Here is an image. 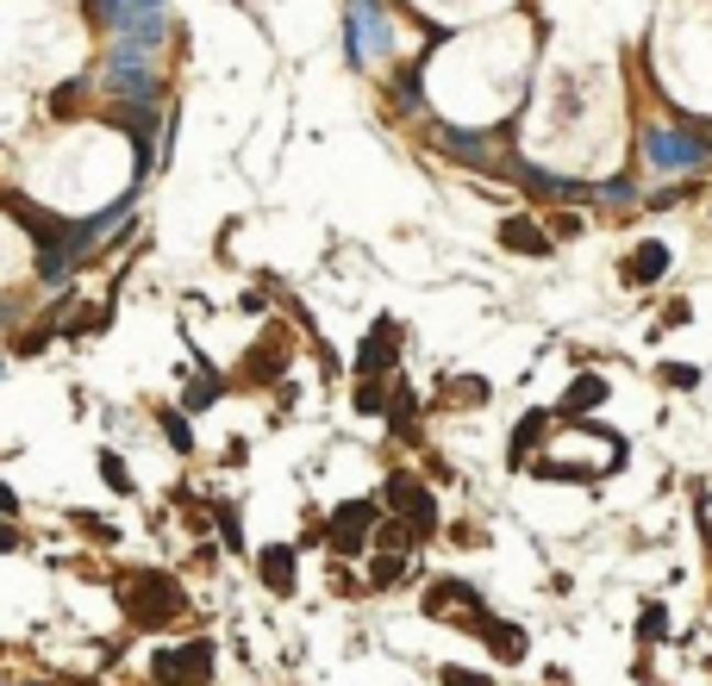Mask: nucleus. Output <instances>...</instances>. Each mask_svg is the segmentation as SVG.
Here are the masks:
<instances>
[{"instance_id": "1", "label": "nucleus", "mask_w": 712, "mask_h": 686, "mask_svg": "<svg viewBox=\"0 0 712 686\" xmlns=\"http://www.w3.org/2000/svg\"><path fill=\"white\" fill-rule=\"evenodd\" d=\"M119 606H125V618H132L138 630H163V624H175V618L188 611V593L175 587L169 574L138 568L132 580L119 587Z\"/></svg>"}, {"instance_id": "2", "label": "nucleus", "mask_w": 712, "mask_h": 686, "mask_svg": "<svg viewBox=\"0 0 712 686\" xmlns=\"http://www.w3.org/2000/svg\"><path fill=\"white\" fill-rule=\"evenodd\" d=\"M151 681L156 686H212V637H188V643H175V649H156Z\"/></svg>"}, {"instance_id": "3", "label": "nucleus", "mask_w": 712, "mask_h": 686, "mask_svg": "<svg viewBox=\"0 0 712 686\" xmlns=\"http://www.w3.org/2000/svg\"><path fill=\"white\" fill-rule=\"evenodd\" d=\"M375 524H382L375 499H344V506L331 512V524H326V543L338 555H363V543L375 536Z\"/></svg>"}, {"instance_id": "4", "label": "nucleus", "mask_w": 712, "mask_h": 686, "mask_svg": "<svg viewBox=\"0 0 712 686\" xmlns=\"http://www.w3.org/2000/svg\"><path fill=\"white\" fill-rule=\"evenodd\" d=\"M387 506H394V518L413 524L419 536L438 524V499H431V487H425L419 475H387Z\"/></svg>"}, {"instance_id": "5", "label": "nucleus", "mask_w": 712, "mask_h": 686, "mask_svg": "<svg viewBox=\"0 0 712 686\" xmlns=\"http://www.w3.org/2000/svg\"><path fill=\"white\" fill-rule=\"evenodd\" d=\"M644 156H650L656 169H700L706 163V144H693L688 132H675V125H656L644 137Z\"/></svg>"}, {"instance_id": "6", "label": "nucleus", "mask_w": 712, "mask_h": 686, "mask_svg": "<svg viewBox=\"0 0 712 686\" xmlns=\"http://www.w3.org/2000/svg\"><path fill=\"white\" fill-rule=\"evenodd\" d=\"M394 356H401V324L375 319V324H369V338L357 343V375H387Z\"/></svg>"}, {"instance_id": "7", "label": "nucleus", "mask_w": 712, "mask_h": 686, "mask_svg": "<svg viewBox=\"0 0 712 686\" xmlns=\"http://www.w3.org/2000/svg\"><path fill=\"white\" fill-rule=\"evenodd\" d=\"M282 368H288V331H270V338H263L251 356L238 363V381H244V387H263V381H275Z\"/></svg>"}, {"instance_id": "8", "label": "nucleus", "mask_w": 712, "mask_h": 686, "mask_svg": "<svg viewBox=\"0 0 712 686\" xmlns=\"http://www.w3.org/2000/svg\"><path fill=\"white\" fill-rule=\"evenodd\" d=\"M256 574H263V587H270L275 599H288V593L300 587V555H294V543H270V550H256Z\"/></svg>"}, {"instance_id": "9", "label": "nucleus", "mask_w": 712, "mask_h": 686, "mask_svg": "<svg viewBox=\"0 0 712 686\" xmlns=\"http://www.w3.org/2000/svg\"><path fill=\"white\" fill-rule=\"evenodd\" d=\"M425 611H431V618H450V611H462V618H482V593L462 587V580H438V587L425 593Z\"/></svg>"}, {"instance_id": "10", "label": "nucleus", "mask_w": 712, "mask_h": 686, "mask_svg": "<svg viewBox=\"0 0 712 686\" xmlns=\"http://www.w3.org/2000/svg\"><path fill=\"white\" fill-rule=\"evenodd\" d=\"M475 630H482V643L494 649L501 662H525V649H532V643H525V630H519V624H506V618H488V611L475 618Z\"/></svg>"}, {"instance_id": "11", "label": "nucleus", "mask_w": 712, "mask_h": 686, "mask_svg": "<svg viewBox=\"0 0 712 686\" xmlns=\"http://www.w3.org/2000/svg\"><path fill=\"white\" fill-rule=\"evenodd\" d=\"M669 275V244H637L632 250V263H625V281L632 287H650Z\"/></svg>"}, {"instance_id": "12", "label": "nucleus", "mask_w": 712, "mask_h": 686, "mask_svg": "<svg viewBox=\"0 0 712 686\" xmlns=\"http://www.w3.org/2000/svg\"><path fill=\"white\" fill-rule=\"evenodd\" d=\"M350 25H357V57H369V51L387 44V25H382V7H375V0H357V7H350Z\"/></svg>"}, {"instance_id": "13", "label": "nucleus", "mask_w": 712, "mask_h": 686, "mask_svg": "<svg viewBox=\"0 0 712 686\" xmlns=\"http://www.w3.org/2000/svg\"><path fill=\"white\" fill-rule=\"evenodd\" d=\"M501 244L519 250V256H550V250H557L538 225H532V219H506V225H501Z\"/></svg>"}, {"instance_id": "14", "label": "nucleus", "mask_w": 712, "mask_h": 686, "mask_svg": "<svg viewBox=\"0 0 712 686\" xmlns=\"http://www.w3.org/2000/svg\"><path fill=\"white\" fill-rule=\"evenodd\" d=\"M107 324H113V306H81V312H69V319H63V331H57V338L88 343V338H100Z\"/></svg>"}, {"instance_id": "15", "label": "nucleus", "mask_w": 712, "mask_h": 686, "mask_svg": "<svg viewBox=\"0 0 712 686\" xmlns=\"http://www.w3.org/2000/svg\"><path fill=\"white\" fill-rule=\"evenodd\" d=\"M606 394H613V387L600 381V375H576L569 394H562V412H569V419H576V412H594V406H606Z\"/></svg>"}, {"instance_id": "16", "label": "nucleus", "mask_w": 712, "mask_h": 686, "mask_svg": "<svg viewBox=\"0 0 712 686\" xmlns=\"http://www.w3.org/2000/svg\"><path fill=\"white\" fill-rule=\"evenodd\" d=\"M544 431H550V412H525V419L513 424V450H506V456H513V468H519V462H532V450L544 443Z\"/></svg>"}, {"instance_id": "17", "label": "nucleus", "mask_w": 712, "mask_h": 686, "mask_svg": "<svg viewBox=\"0 0 712 686\" xmlns=\"http://www.w3.org/2000/svg\"><path fill=\"white\" fill-rule=\"evenodd\" d=\"M219 394H226V381L200 368V375H194V381H188V394H182V412H207V406L219 400Z\"/></svg>"}, {"instance_id": "18", "label": "nucleus", "mask_w": 712, "mask_h": 686, "mask_svg": "<svg viewBox=\"0 0 712 686\" xmlns=\"http://www.w3.org/2000/svg\"><path fill=\"white\" fill-rule=\"evenodd\" d=\"M369 543H375L382 555H401V550H413V543H419V531L394 518V524H375V536H369Z\"/></svg>"}, {"instance_id": "19", "label": "nucleus", "mask_w": 712, "mask_h": 686, "mask_svg": "<svg viewBox=\"0 0 712 686\" xmlns=\"http://www.w3.org/2000/svg\"><path fill=\"white\" fill-rule=\"evenodd\" d=\"M350 406H357L363 419H375V412H387V387H382V375H363V381H357V394H350Z\"/></svg>"}, {"instance_id": "20", "label": "nucleus", "mask_w": 712, "mask_h": 686, "mask_svg": "<svg viewBox=\"0 0 712 686\" xmlns=\"http://www.w3.org/2000/svg\"><path fill=\"white\" fill-rule=\"evenodd\" d=\"M156 424H163V438H169V450H182V456H188V450H194V438H188V419H182L175 406H156Z\"/></svg>"}, {"instance_id": "21", "label": "nucleus", "mask_w": 712, "mask_h": 686, "mask_svg": "<svg viewBox=\"0 0 712 686\" xmlns=\"http://www.w3.org/2000/svg\"><path fill=\"white\" fill-rule=\"evenodd\" d=\"M413 406H419V400H413L406 387H401V394H387V419H394V438H401V443H413Z\"/></svg>"}, {"instance_id": "22", "label": "nucleus", "mask_w": 712, "mask_h": 686, "mask_svg": "<svg viewBox=\"0 0 712 686\" xmlns=\"http://www.w3.org/2000/svg\"><path fill=\"white\" fill-rule=\"evenodd\" d=\"M401 574H406V562H401V555H375V562H369V587H375V593H387L394 580H401Z\"/></svg>"}, {"instance_id": "23", "label": "nucleus", "mask_w": 712, "mask_h": 686, "mask_svg": "<svg viewBox=\"0 0 712 686\" xmlns=\"http://www.w3.org/2000/svg\"><path fill=\"white\" fill-rule=\"evenodd\" d=\"M95 462H100V475H107V487H113V494H132V468H125L113 450H100Z\"/></svg>"}, {"instance_id": "24", "label": "nucleus", "mask_w": 712, "mask_h": 686, "mask_svg": "<svg viewBox=\"0 0 712 686\" xmlns=\"http://www.w3.org/2000/svg\"><path fill=\"white\" fill-rule=\"evenodd\" d=\"M488 394H494V387H488L482 375H469V381H450V400H457V406H488Z\"/></svg>"}, {"instance_id": "25", "label": "nucleus", "mask_w": 712, "mask_h": 686, "mask_svg": "<svg viewBox=\"0 0 712 686\" xmlns=\"http://www.w3.org/2000/svg\"><path fill=\"white\" fill-rule=\"evenodd\" d=\"M51 338H57L51 324H25L20 338H13V356H39V350H44V343H51Z\"/></svg>"}, {"instance_id": "26", "label": "nucleus", "mask_w": 712, "mask_h": 686, "mask_svg": "<svg viewBox=\"0 0 712 686\" xmlns=\"http://www.w3.org/2000/svg\"><path fill=\"white\" fill-rule=\"evenodd\" d=\"M637 637H644V643H662V637H669V611H662V606H644V618H637Z\"/></svg>"}, {"instance_id": "27", "label": "nucleus", "mask_w": 712, "mask_h": 686, "mask_svg": "<svg viewBox=\"0 0 712 686\" xmlns=\"http://www.w3.org/2000/svg\"><path fill=\"white\" fill-rule=\"evenodd\" d=\"M656 381L675 387V394H688V387L700 381V368H688V363H662V368H656Z\"/></svg>"}, {"instance_id": "28", "label": "nucleus", "mask_w": 712, "mask_h": 686, "mask_svg": "<svg viewBox=\"0 0 712 686\" xmlns=\"http://www.w3.org/2000/svg\"><path fill=\"white\" fill-rule=\"evenodd\" d=\"M69 524H76V531H88L95 543H119V531L107 524V518H95V512H69Z\"/></svg>"}, {"instance_id": "29", "label": "nucleus", "mask_w": 712, "mask_h": 686, "mask_svg": "<svg viewBox=\"0 0 712 686\" xmlns=\"http://www.w3.org/2000/svg\"><path fill=\"white\" fill-rule=\"evenodd\" d=\"M443 151H450V156H469V163H488L482 137H462V132H443Z\"/></svg>"}, {"instance_id": "30", "label": "nucleus", "mask_w": 712, "mask_h": 686, "mask_svg": "<svg viewBox=\"0 0 712 686\" xmlns=\"http://www.w3.org/2000/svg\"><path fill=\"white\" fill-rule=\"evenodd\" d=\"M600 200H606V207H632V181H625V175H618V181H606V188H600Z\"/></svg>"}, {"instance_id": "31", "label": "nucleus", "mask_w": 712, "mask_h": 686, "mask_svg": "<svg viewBox=\"0 0 712 686\" xmlns=\"http://www.w3.org/2000/svg\"><path fill=\"white\" fill-rule=\"evenodd\" d=\"M443 686H488V674H475V667H443Z\"/></svg>"}, {"instance_id": "32", "label": "nucleus", "mask_w": 712, "mask_h": 686, "mask_svg": "<svg viewBox=\"0 0 712 686\" xmlns=\"http://www.w3.org/2000/svg\"><path fill=\"white\" fill-rule=\"evenodd\" d=\"M20 550V531H13V518H0V555Z\"/></svg>"}, {"instance_id": "33", "label": "nucleus", "mask_w": 712, "mask_h": 686, "mask_svg": "<svg viewBox=\"0 0 712 686\" xmlns=\"http://www.w3.org/2000/svg\"><path fill=\"white\" fill-rule=\"evenodd\" d=\"M0 518H20V499H13V487L0 480Z\"/></svg>"}, {"instance_id": "34", "label": "nucleus", "mask_w": 712, "mask_h": 686, "mask_svg": "<svg viewBox=\"0 0 712 686\" xmlns=\"http://www.w3.org/2000/svg\"><path fill=\"white\" fill-rule=\"evenodd\" d=\"M706 550H712V518H706Z\"/></svg>"}]
</instances>
